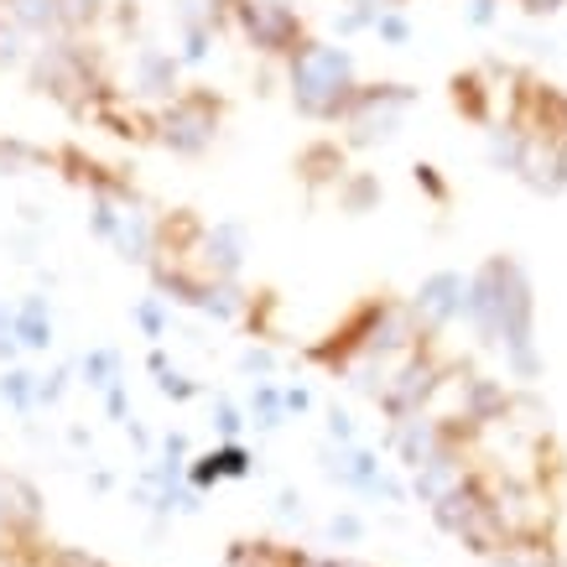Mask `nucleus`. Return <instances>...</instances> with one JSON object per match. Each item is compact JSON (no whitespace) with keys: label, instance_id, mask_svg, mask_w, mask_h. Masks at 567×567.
Wrapping results in <instances>:
<instances>
[{"label":"nucleus","instance_id":"obj_9","mask_svg":"<svg viewBox=\"0 0 567 567\" xmlns=\"http://www.w3.org/2000/svg\"><path fill=\"white\" fill-rule=\"evenodd\" d=\"M131 84H136V94H173L177 89V58L173 52H162V48H141Z\"/></svg>","mask_w":567,"mask_h":567},{"label":"nucleus","instance_id":"obj_6","mask_svg":"<svg viewBox=\"0 0 567 567\" xmlns=\"http://www.w3.org/2000/svg\"><path fill=\"white\" fill-rule=\"evenodd\" d=\"M235 17H240L245 37H250L260 52H297L308 42L297 11L281 6V0H235Z\"/></svg>","mask_w":567,"mask_h":567},{"label":"nucleus","instance_id":"obj_29","mask_svg":"<svg viewBox=\"0 0 567 567\" xmlns=\"http://www.w3.org/2000/svg\"><path fill=\"white\" fill-rule=\"evenodd\" d=\"M281 6H292V0H281Z\"/></svg>","mask_w":567,"mask_h":567},{"label":"nucleus","instance_id":"obj_8","mask_svg":"<svg viewBox=\"0 0 567 567\" xmlns=\"http://www.w3.org/2000/svg\"><path fill=\"white\" fill-rule=\"evenodd\" d=\"M520 177L532 193H563L567 188V141L532 136L526 156H520Z\"/></svg>","mask_w":567,"mask_h":567},{"label":"nucleus","instance_id":"obj_7","mask_svg":"<svg viewBox=\"0 0 567 567\" xmlns=\"http://www.w3.org/2000/svg\"><path fill=\"white\" fill-rule=\"evenodd\" d=\"M468 281L474 276H458V271H437L427 276L422 287H416L412 297V312H416V323H422V333H437V328H447L453 318H464L468 312Z\"/></svg>","mask_w":567,"mask_h":567},{"label":"nucleus","instance_id":"obj_27","mask_svg":"<svg viewBox=\"0 0 567 567\" xmlns=\"http://www.w3.org/2000/svg\"><path fill=\"white\" fill-rule=\"evenodd\" d=\"M333 536H344V542H349V536H360V520H354V516L333 520Z\"/></svg>","mask_w":567,"mask_h":567},{"label":"nucleus","instance_id":"obj_13","mask_svg":"<svg viewBox=\"0 0 567 567\" xmlns=\"http://www.w3.org/2000/svg\"><path fill=\"white\" fill-rule=\"evenodd\" d=\"M453 104H458V115L468 121H489V89H484V73H458L453 79Z\"/></svg>","mask_w":567,"mask_h":567},{"label":"nucleus","instance_id":"obj_5","mask_svg":"<svg viewBox=\"0 0 567 567\" xmlns=\"http://www.w3.org/2000/svg\"><path fill=\"white\" fill-rule=\"evenodd\" d=\"M219 115H224V104L214 89H188L156 121V136H162V146H173L177 156H198L208 141L219 136Z\"/></svg>","mask_w":567,"mask_h":567},{"label":"nucleus","instance_id":"obj_11","mask_svg":"<svg viewBox=\"0 0 567 567\" xmlns=\"http://www.w3.org/2000/svg\"><path fill=\"white\" fill-rule=\"evenodd\" d=\"M17 339L27 349H48L52 344V312H48V297H27L17 308Z\"/></svg>","mask_w":567,"mask_h":567},{"label":"nucleus","instance_id":"obj_3","mask_svg":"<svg viewBox=\"0 0 567 567\" xmlns=\"http://www.w3.org/2000/svg\"><path fill=\"white\" fill-rule=\"evenodd\" d=\"M432 516H437V526H443V532H453L468 551H480V557H499V551L511 547V542H505V532H499L489 484H484L480 474H474V480H468L458 495H447L443 505L432 511Z\"/></svg>","mask_w":567,"mask_h":567},{"label":"nucleus","instance_id":"obj_2","mask_svg":"<svg viewBox=\"0 0 567 567\" xmlns=\"http://www.w3.org/2000/svg\"><path fill=\"white\" fill-rule=\"evenodd\" d=\"M292 104L308 121H344L360 84H354V58L344 48H328V42H302L292 52Z\"/></svg>","mask_w":567,"mask_h":567},{"label":"nucleus","instance_id":"obj_14","mask_svg":"<svg viewBox=\"0 0 567 567\" xmlns=\"http://www.w3.org/2000/svg\"><path fill=\"white\" fill-rule=\"evenodd\" d=\"M339 204H344V214H370V208L380 204V177L354 173L344 188H339Z\"/></svg>","mask_w":567,"mask_h":567},{"label":"nucleus","instance_id":"obj_21","mask_svg":"<svg viewBox=\"0 0 567 567\" xmlns=\"http://www.w3.org/2000/svg\"><path fill=\"white\" fill-rule=\"evenodd\" d=\"M48 567H104V563L100 557H89V551H79V547H52Z\"/></svg>","mask_w":567,"mask_h":567},{"label":"nucleus","instance_id":"obj_4","mask_svg":"<svg viewBox=\"0 0 567 567\" xmlns=\"http://www.w3.org/2000/svg\"><path fill=\"white\" fill-rule=\"evenodd\" d=\"M416 104L412 84H364L349 104V146H375V141H391L406 121V110Z\"/></svg>","mask_w":567,"mask_h":567},{"label":"nucleus","instance_id":"obj_26","mask_svg":"<svg viewBox=\"0 0 567 567\" xmlns=\"http://www.w3.org/2000/svg\"><path fill=\"white\" fill-rule=\"evenodd\" d=\"M245 370H250V375H266V370H271V354H266V349H250V354H245Z\"/></svg>","mask_w":567,"mask_h":567},{"label":"nucleus","instance_id":"obj_24","mask_svg":"<svg viewBox=\"0 0 567 567\" xmlns=\"http://www.w3.org/2000/svg\"><path fill=\"white\" fill-rule=\"evenodd\" d=\"M468 21H474V27H489V21H495V0H468Z\"/></svg>","mask_w":567,"mask_h":567},{"label":"nucleus","instance_id":"obj_20","mask_svg":"<svg viewBox=\"0 0 567 567\" xmlns=\"http://www.w3.org/2000/svg\"><path fill=\"white\" fill-rule=\"evenodd\" d=\"M136 323L152 333V339H162V328H167V318H162V297H141L136 302Z\"/></svg>","mask_w":567,"mask_h":567},{"label":"nucleus","instance_id":"obj_1","mask_svg":"<svg viewBox=\"0 0 567 567\" xmlns=\"http://www.w3.org/2000/svg\"><path fill=\"white\" fill-rule=\"evenodd\" d=\"M468 323L480 328L484 344L505 349V364L520 380H532L542 370L536 354V302H532V281L520 271V260L511 256H489L468 281Z\"/></svg>","mask_w":567,"mask_h":567},{"label":"nucleus","instance_id":"obj_18","mask_svg":"<svg viewBox=\"0 0 567 567\" xmlns=\"http://www.w3.org/2000/svg\"><path fill=\"white\" fill-rule=\"evenodd\" d=\"M17 58H21V21L0 11V63H17Z\"/></svg>","mask_w":567,"mask_h":567},{"label":"nucleus","instance_id":"obj_23","mask_svg":"<svg viewBox=\"0 0 567 567\" xmlns=\"http://www.w3.org/2000/svg\"><path fill=\"white\" fill-rule=\"evenodd\" d=\"M162 391H167V395H177V401H188V395H198V385H193V380H183V375H173V370H167V375H162Z\"/></svg>","mask_w":567,"mask_h":567},{"label":"nucleus","instance_id":"obj_10","mask_svg":"<svg viewBox=\"0 0 567 567\" xmlns=\"http://www.w3.org/2000/svg\"><path fill=\"white\" fill-rule=\"evenodd\" d=\"M297 173H302L308 188H323V183H333V177H344V152H339L333 141H312L308 152L297 156Z\"/></svg>","mask_w":567,"mask_h":567},{"label":"nucleus","instance_id":"obj_15","mask_svg":"<svg viewBox=\"0 0 567 567\" xmlns=\"http://www.w3.org/2000/svg\"><path fill=\"white\" fill-rule=\"evenodd\" d=\"M115 370H121V354H115V349H94V354H84V375H89L94 391H115V385H121Z\"/></svg>","mask_w":567,"mask_h":567},{"label":"nucleus","instance_id":"obj_22","mask_svg":"<svg viewBox=\"0 0 567 567\" xmlns=\"http://www.w3.org/2000/svg\"><path fill=\"white\" fill-rule=\"evenodd\" d=\"M0 391L11 395V401H17V406H32L37 385H32V375H21V370H11V375H6V385H0Z\"/></svg>","mask_w":567,"mask_h":567},{"label":"nucleus","instance_id":"obj_19","mask_svg":"<svg viewBox=\"0 0 567 567\" xmlns=\"http://www.w3.org/2000/svg\"><path fill=\"white\" fill-rule=\"evenodd\" d=\"M412 173H416V188L427 193L432 204H447V183H443V177H437V167H432V162H416Z\"/></svg>","mask_w":567,"mask_h":567},{"label":"nucleus","instance_id":"obj_25","mask_svg":"<svg viewBox=\"0 0 567 567\" xmlns=\"http://www.w3.org/2000/svg\"><path fill=\"white\" fill-rule=\"evenodd\" d=\"M520 6H526L532 17H551V11H563L567 0H520Z\"/></svg>","mask_w":567,"mask_h":567},{"label":"nucleus","instance_id":"obj_12","mask_svg":"<svg viewBox=\"0 0 567 567\" xmlns=\"http://www.w3.org/2000/svg\"><path fill=\"white\" fill-rule=\"evenodd\" d=\"M526 131H520L516 121H505V125H495L489 131V162L495 167H505V173H520V156H526Z\"/></svg>","mask_w":567,"mask_h":567},{"label":"nucleus","instance_id":"obj_28","mask_svg":"<svg viewBox=\"0 0 567 567\" xmlns=\"http://www.w3.org/2000/svg\"><path fill=\"white\" fill-rule=\"evenodd\" d=\"M333 567H370V563H354V557H349V563H333Z\"/></svg>","mask_w":567,"mask_h":567},{"label":"nucleus","instance_id":"obj_16","mask_svg":"<svg viewBox=\"0 0 567 567\" xmlns=\"http://www.w3.org/2000/svg\"><path fill=\"white\" fill-rule=\"evenodd\" d=\"M281 406H287V395L276 391V385H256V401H250L256 427H276V422H281Z\"/></svg>","mask_w":567,"mask_h":567},{"label":"nucleus","instance_id":"obj_17","mask_svg":"<svg viewBox=\"0 0 567 567\" xmlns=\"http://www.w3.org/2000/svg\"><path fill=\"white\" fill-rule=\"evenodd\" d=\"M375 32L391 42V48H401V42H412V21H406V11H380L375 17Z\"/></svg>","mask_w":567,"mask_h":567}]
</instances>
